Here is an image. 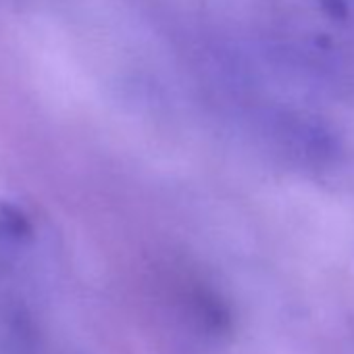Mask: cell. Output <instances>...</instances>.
Here are the masks:
<instances>
[]
</instances>
